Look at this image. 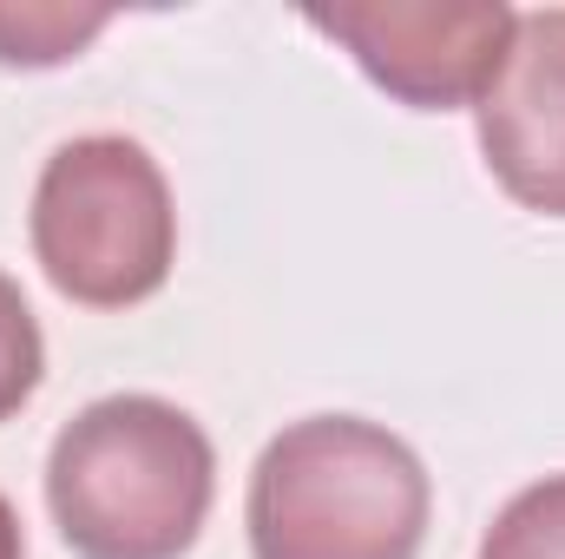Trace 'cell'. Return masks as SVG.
<instances>
[{"label":"cell","instance_id":"6da1fadb","mask_svg":"<svg viewBox=\"0 0 565 559\" xmlns=\"http://www.w3.org/2000/svg\"><path fill=\"white\" fill-rule=\"evenodd\" d=\"M211 494V434L164 395H99L46 454V507L79 559H184Z\"/></svg>","mask_w":565,"mask_h":559},{"label":"cell","instance_id":"7a4b0ae2","mask_svg":"<svg viewBox=\"0 0 565 559\" xmlns=\"http://www.w3.org/2000/svg\"><path fill=\"white\" fill-rule=\"evenodd\" d=\"M434 487L422 454L362 415H309L250 467L244 527L257 559H415Z\"/></svg>","mask_w":565,"mask_h":559},{"label":"cell","instance_id":"3957f363","mask_svg":"<svg viewBox=\"0 0 565 559\" xmlns=\"http://www.w3.org/2000/svg\"><path fill=\"white\" fill-rule=\"evenodd\" d=\"M33 257L66 303L132 309L178 257V211L158 158L126 133L66 139L33 184Z\"/></svg>","mask_w":565,"mask_h":559},{"label":"cell","instance_id":"277c9868","mask_svg":"<svg viewBox=\"0 0 565 559\" xmlns=\"http://www.w3.org/2000/svg\"><path fill=\"white\" fill-rule=\"evenodd\" d=\"M309 27L355 53V66L415 113L473 106L513 40L507 0H335Z\"/></svg>","mask_w":565,"mask_h":559},{"label":"cell","instance_id":"5b68a950","mask_svg":"<svg viewBox=\"0 0 565 559\" xmlns=\"http://www.w3.org/2000/svg\"><path fill=\"white\" fill-rule=\"evenodd\" d=\"M473 119L500 191L540 218H565V7L513 13V40Z\"/></svg>","mask_w":565,"mask_h":559},{"label":"cell","instance_id":"8992f818","mask_svg":"<svg viewBox=\"0 0 565 559\" xmlns=\"http://www.w3.org/2000/svg\"><path fill=\"white\" fill-rule=\"evenodd\" d=\"M113 7H66V0H0V66H60L86 40H99Z\"/></svg>","mask_w":565,"mask_h":559},{"label":"cell","instance_id":"52a82bcc","mask_svg":"<svg viewBox=\"0 0 565 559\" xmlns=\"http://www.w3.org/2000/svg\"><path fill=\"white\" fill-rule=\"evenodd\" d=\"M480 559H565V474H546L533 487H520L487 540H480Z\"/></svg>","mask_w":565,"mask_h":559},{"label":"cell","instance_id":"ba28073f","mask_svg":"<svg viewBox=\"0 0 565 559\" xmlns=\"http://www.w3.org/2000/svg\"><path fill=\"white\" fill-rule=\"evenodd\" d=\"M40 376H46V342H40V323H33V309H26L20 283L0 271V421L20 415V409L33 402Z\"/></svg>","mask_w":565,"mask_h":559},{"label":"cell","instance_id":"9c48e42d","mask_svg":"<svg viewBox=\"0 0 565 559\" xmlns=\"http://www.w3.org/2000/svg\"><path fill=\"white\" fill-rule=\"evenodd\" d=\"M0 559H26V534H20V514L7 494H0Z\"/></svg>","mask_w":565,"mask_h":559}]
</instances>
